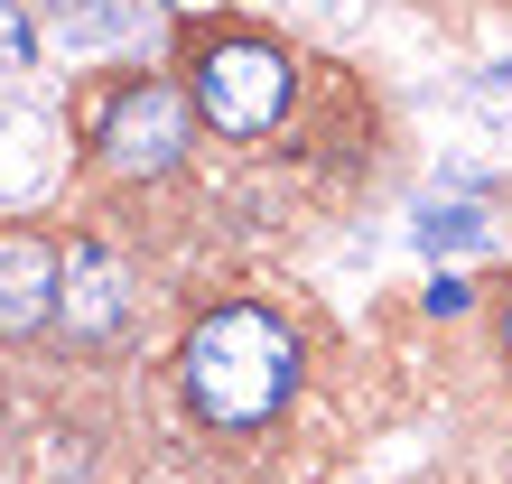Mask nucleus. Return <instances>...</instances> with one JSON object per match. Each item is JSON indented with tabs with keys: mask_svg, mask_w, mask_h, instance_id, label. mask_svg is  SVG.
Instances as JSON below:
<instances>
[{
	"mask_svg": "<svg viewBox=\"0 0 512 484\" xmlns=\"http://www.w3.org/2000/svg\"><path fill=\"white\" fill-rule=\"evenodd\" d=\"M177 382H187V410L205 429H270L298 391V326L252 308V298H224L187 326Z\"/></svg>",
	"mask_w": 512,
	"mask_h": 484,
	"instance_id": "f257e3e1",
	"label": "nucleus"
},
{
	"mask_svg": "<svg viewBox=\"0 0 512 484\" xmlns=\"http://www.w3.org/2000/svg\"><path fill=\"white\" fill-rule=\"evenodd\" d=\"M298 94V75H289V56L252 38V28H205V38L187 47V103L205 131H224V140H261L270 121L289 112Z\"/></svg>",
	"mask_w": 512,
	"mask_h": 484,
	"instance_id": "f03ea898",
	"label": "nucleus"
},
{
	"mask_svg": "<svg viewBox=\"0 0 512 484\" xmlns=\"http://www.w3.org/2000/svg\"><path fill=\"white\" fill-rule=\"evenodd\" d=\"M187 131H196L187 84L140 75V84H122V94L103 103V121H94V159H103L112 177H168L177 159H187Z\"/></svg>",
	"mask_w": 512,
	"mask_h": 484,
	"instance_id": "7ed1b4c3",
	"label": "nucleus"
},
{
	"mask_svg": "<svg viewBox=\"0 0 512 484\" xmlns=\"http://www.w3.org/2000/svg\"><path fill=\"white\" fill-rule=\"evenodd\" d=\"M56 326L75 345H112L131 326V261L112 242H75L56 252Z\"/></svg>",
	"mask_w": 512,
	"mask_h": 484,
	"instance_id": "20e7f679",
	"label": "nucleus"
},
{
	"mask_svg": "<svg viewBox=\"0 0 512 484\" xmlns=\"http://www.w3.org/2000/svg\"><path fill=\"white\" fill-rule=\"evenodd\" d=\"M56 317V242L47 233H0V345L38 336Z\"/></svg>",
	"mask_w": 512,
	"mask_h": 484,
	"instance_id": "39448f33",
	"label": "nucleus"
},
{
	"mask_svg": "<svg viewBox=\"0 0 512 484\" xmlns=\"http://www.w3.org/2000/svg\"><path fill=\"white\" fill-rule=\"evenodd\" d=\"M56 177V121L47 112H10L0 121V196H38Z\"/></svg>",
	"mask_w": 512,
	"mask_h": 484,
	"instance_id": "423d86ee",
	"label": "nucleus"
},
{
	"mask_svg": "<svg viewBox=\"0 0 512 484\" xmlns=\"http://www.w3.org/2000/svg\"><path fill=\"white\" fill-rule=\"evenodd\" d=\"M47 28H56V38H66L75 56H103V47L140 38V0H56V10H47Z\"/></svg>",
	"mask_w": 512,
	"mask_h": 484,
	"instance_id": "0eeeda50",
	"label": "nucleus"
},
{
	"mask_svg": "<svg viewBox=\"0 0 512 484\" xmlns=\"http://www.w3.org/2000/svg\"><path fill=\"white\" fill-rule=\"evenodd\" d=\"M28 56H38V28H28L19 0H0V75H19Z\"/></svg>",
	"mask_w": 512,
	"mask_h": 484,
	"instance_id": "6e6552de",
	"label": "nucleus"
},
{
	"mask_svg": "<svg viewBox=\"0 0 512 484\" xmlns=\"http://www.w3.org/2000/svg\"><path fill=\"white\" fill-rule=\"evenodd\" d=\"M419 242H429V252H457V242H475V215L466 205H429V215H419Z\"/></svg>",
	"mask_w": 512,
	"mask_h": 484,
	"instance_id": "1a4fd4ad",
	"label": "nucleus"
},
{
	"mask_svg": "<svg viewBox=\"0 0 512 484\" xmlns=\"http://www.w3.org/2000/svg\"><path fill=\"white\" fill-rule=\"evenodd\" d=\"M475 103H485V112H512V75H485V84H475Z\"/></svg>",
	"mask_w": 512,
	"mask_h": 484,
	"instance_id": "9d476101",
	"label": "nucleus"
},
{
	"mask_svg": "<svg viewBox=\"0 0 512 484\" xmlns=\"http://www.w3.org/2000/svg\"><path fill=\"white\" fill-rule=\"evenodd\" d=\"M503 354H512V298H503Z\"/></svg>",
	"mask_w": 512,
	"mask_h": 484,
	"instance_id": "9b49d317",
	"label": "nucleus"
}]
</instances>
